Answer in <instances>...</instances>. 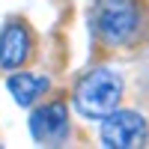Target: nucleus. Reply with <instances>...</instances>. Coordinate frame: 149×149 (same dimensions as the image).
<instances>
[{
	"label": "nucleus",
	"instance_id": "obj_4",
	"mask_svg": "<svg viewBox=\"0 0 149 149\" xmlns=\"http://www.w3.org/2000/svg\"><path fill=\"white\" fill-rule=\"evenodd\" d=\"M33 54V36L24 21H9L0 33V69H21Z\"/></svg>",
	"mask_w": 149,
	"mask_h": 149
},
{
	"label": "nucleus",
	"instance_id": "obj_6",
	"mask_svg": "<svg viewBox=\"0 0 149 149\" xmlns=\"http://www.w3.org/2000/svg\"><path fill=\"white\" fill-rule=\"evenodd\" d=\"M6 86H9V93L15 95V102L27 107V104H33L36 98L48 90V78L30 74V72H18V74H12V78L6 81Z\"/></svg>",
	"mask_w": 149,
	"mask_h": 149
},
{
	"label": "nucleus",
	"instance_id": "obj_5",
	"mask_svg": "<svg viewBox=\"0 0 149 149\" xmlns=\"http://www.w3.org/2000/svg\"><path fill=\"white\" fill-rule=\"evenodd\" d=\"M69 131V113H66V104L63 102H51V104H42L33 110L30 116V134L39 143L51 146L57 140H63Z\"/></svg>",
	"mask_w": 149,
	"mask_h": 149
},
{
	"label": "nucleus",
	"instance_id": "obj_3",
	"mask_svg": "<svg viewBox=\"0 0 149 149\" xmlns=\"http://www.w3.org/2000/svg\"><path fill=\"white\" fill-rule=\"evenodd\" d=\"M149 140V125L137 110H113L102 122V143L107 149H140Z\"/></svg>",
	"mask_w": 149,
	"mask_h": 149
},
{
	"label": "nucleus",
	"instance_id": "obj_1",
	"mask_svg": "<svg viewBox=\"0 0 149 149\" xmlns=\"http://www.w3.org/2000/svg\"><path fill=\"white\" fill-rule=\"evenodd\" d=\"M93 27L113 51H140L149 45V0H95Z\"/></svg>",
	"mask_w": 149,
	"mask_h": 149
},
{
	"label": "nucleus",
	"instance_id": "obj_2",
	"mask_svg": "<svg viewBox=\"0 0 149 149\" xmlns=\"http://www.w3.org/2000/svg\"><path fill=\"white\" fill-rule=\"evenodd\" d=\"M122 74L113 69H93L90 74H84L74 86V107L81 110L86 119H104L107 113H113L119 98H122Z\"/></svg>",
	"mask_w": 149,
	"mask_h": 149
}]
</instances>
